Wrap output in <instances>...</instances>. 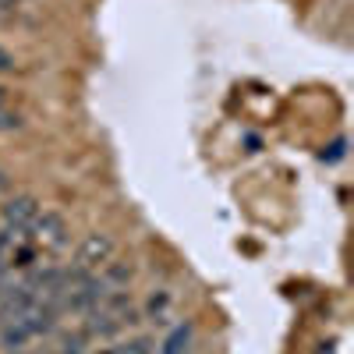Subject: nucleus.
I'll return each mask as SVG.
<instances>
[{
    "mask_svg": "<svg viewBox=\"0 0 354 354\" xmlns=\"http://www.w3.org/2000/svg\"><path fill=\"white\" fill-rule=\"evenodd\" d=\"M113 252H117V245L110 234H100V230L85 234V241L78 245V270H85V273L100 270V266H106L113 259Z\"/></svg>",
    "mask_w": 354,
    "mask_h": 354,
    "instance_id": "1",
    "label": "nucleus"
},
{
    "mask_svg": "<svg viewBox=\"0 0 354 354\" xmlns=\"http://www.w3.org/2000/svg\"><path fill=\"white\" fill-rule=\"evenodd\" d=\"M39 216V202L32 195H15L0 205V220H4V230L18 234V230H28Z\"/></svg>",
    "mask_w": 354,
    "mask_h": 354,
    "instance_id": "2",
    "label": "nucleus"
},
{
    "mask_svg": "<svg viewBox=\"0 0 354 354\" xmlns=\"http://www.w3.org/2000/svg\"><path fill=\"white\" fill-rule=\"evenodd\" d=\"M39 301V294L36 290H28L25 283H18V287H8L4 294H0V319L4 322H11V319H21L28 308H32Z\"/></svg>",
    "mask_w": 354,
    "mask_h": 354,
    "instance_id": "3",
    "label": "nucleus"
},
{
    "mask_svg": "<svg viewBox=\"0 0 354 354\" xmlns=\"http://www.w3.org/2000/svg\"><path fill=\"white\" fill-rule=\"evenodd\" d=\"M28 230H36V241L43 245V248H64L68 245V227H64V220L57 216V213H43V216H36V223L28 227Z\"/></svg>",
    "mask_w": 354,
    "mask_h": 354,
    "instance_id": "4",
    "label": "nucleus"
},
{
    "mask_svg": "<svg viewBox=\"0 0 354 354\" xmlns=\"http://www.w3.org/2000/svg\"><path fill=\"white\" fill-rule=\"evenodd\" d=\"M124 330V322L121 319H117V315H110L106 308H93V312H88V322H85V337H100V340H110L113 333H121Z\"/></svg>",
    "mask_w": 354,
    "mask_h": 354,
    "instance_id": "5",
    "label": "nucleus"
},
{
    "mask_svg": "<svg viewBox=\"0 0 354 354\" xmlns=\"http://www.w3.org/2000/svg\"><path fill=\"white\" fill-rule=\"evenodd\" d=\"M28 340H32V333H28L25 319H11V322H4V330H0V344H4V351H21Z\"/></svg>",
    "mask_w": 354,
    "mask_h": 354,
    "instance_id": "6",
    "label": "nucleus"
},
{
    "mask_svg": "<svg viewBox=\"0 0 354 354\" xmlns=\"http://www.w3.org/2000/svg\"><path fill=\"white\" fill-rule=\"evenodd\" d=\"M192 333H195V326L192 322H181L167 340H163V354H188V344H192Z\"/></svg>",
    "mask_w": 354,
    "mask_h": 354,
    "instance_id": "7",
    "label": "nucleus"
},
{
    "mask_svg": "<svg viewBox=\"0 0 354 354\" xmlns=\"http://www.w3.org/2000/svg\"><path fill=\"white\" fill-rule=\"evenodd\" d=\"M100 280H103V287H128V280H131V266L110 259V262L103 266V277H100Z\"/></svg>",
    "mask_w": 354,
    "mask_h": 354,
    "instance_id": "8",
    "label": "nucleus"
},
{
    "mask_svg": "<svg viewBox=\"0 0 354 354\" xmlns=\"http://www.w3.org/2000/svg\"><path fill=\"white\" fill-rule=\"evenodd\" d=\"M85 344H88V337L82 330L61 333V337H57V354H85Z\"/></svg>",
    "mask_w": 354,
    "mask_h": 354,
    "instance_id": "9",
    "label": "nucleus"
},
{
    "mask_svg": "<svg viewBox=\"0 0 354 354\" xmlns=\"http://www.w3.org/2000/svg\"><path fill=\"white\" fill-rule=\"evenodd\" d=\"M167 305H170V294H167V290L153 294V298H149V315H153L156 322H163V312H167Z\"/></svg>",
    "mask_w": 354,
    "mask_h": 354,
    "instance_id": "10",
    "label": "nucleus"
},
{
    "mask_svg": "<svg viewBox=\"0 0 354 354\" xmlns=\"http://www.w3.org/2000/svg\"><path fill=\"white\" fill-rule=\"evenodd\" d=\"M344 153H347V142L337 138L330 149H322V153H319V160H322V163H337V160H344Z\"/></svg>",
    "mask_w": 354,
    "mask_h": 354,
    "instance_id": "11",
    "label": "nucleus"
},
{
    "mask_svg": "<svg viewBox=\"0 0 354 354\" xmlns=\"http://www.w3.org/2000/svg\"><path fill=\"white\" fill-rule=\"evenodd\" d=\"M21 128V117L15 110H4L0 106V131H18Z\"/></svg>",
    "mask_w": 354,
    "mask_h": 354,
    "instance_id": "12",
    "label": "nucleus"
},
{
    "mask_svg": "<svg viewBox=\"0 0 354 354\" xmlns=\"http://www.w3.org/2000/svg\"><path fill=\"white\" fill-rule=\"evenodd\" d=\"M11 245H15V234L11 230H0V262L11 259Z\"/></svg>",
    "mask_w": 354,
    "mask_h": 354,
    "instance_id": "13",
    "label": "nucleus"
},
{
    "mask_svg": "<svg viewBox=\"0 0 354 354\" xmlns=\"http://www.w3.org/2000/svg\"><path fill=\"white\" fill-rule=\"evenodd\" d=\"M149 351H153L149 340H135V344H128L124 351H117V354H149Z\"/></svg>",
    "mask_w": 354,
    "mask_h": 354,
    "instance_id": "14",
    "label": "nucleus"
},
{
    "mask_svg": "<svg viewBox=\"0 0 354 354\" xmlns=\"http://www.w3.org/2000/svg\"><path fill=\"white\" fill-rule=\"evenodd\" d=\"M11 68H15V57L8 50H0V71H11Z\"/></svg>",
    "mask_w": 354,
    "mask_h": 354,
    "instance_id": "15",
    "label": "nucleus"
},
{
    "mask_svg": "<svg viewBox=\"0 0 354 354\" xmlns=\"http://www.w3.org/2000/svg\"><path fill=\"white\" fill-rule=\"evenodd\" d=\"M11 283H8V262H0V294H4Z\"/></svg>",
    "mask_w": 354,
    "mask_h": 354,
    "instance_id": "16",
    "label": "nucleus"
},
{
    "mask_svg": "<svg viewBox=\"0 0 354 354\" xmlns=\"http://www.w3.org/2000/svg\"><path fill=\"white\" fill-rule=\"evenodd\" d=\"M18 8V0H0V11H15Z\"/></svg>",
    "mask_w": 354,
    "mask_h": 354,
    "instance_id": "17",
    "label": "nucleus"
},
{
    "mask_svg": "<svg viewBox=\"0 0 354 354\" xmlns=\"http://www.w3.org/2000/svg\"><path fill=\"white\" fill-rule=\"evenodd\" d=\"M4 188H8V174H4V170H0V192H4Z\"/></svg>",
    "mask_w": 354,
    "mask_h": 354,
    "instance_id": "18",
    "label": "nucleus"
},
{
    "mask_svg": "<svg viewBox=\"0 0 354 354\" xmlns=\"http://www.w3.org/2000/svg\"><path fill=\"white\" fill-rule=\"evenodd\" d=\"M36 354H57V351H46V347H43V351H36Z\"/></svg>",
    "mask_w": 354,
    "mask_h": 354,
    "instance_id": "19",
    "label": "nucleus"
},
{
    "mask_svg": "<svg viewBox=\"0 0 354 354\" xmlns=\"http://www.w3.org/2000/svg\"><path fill=\"white\" fill-rule=\"evenodd\" d=\"M0 106H4V88H0Z\"/></svg>",
    "mask_w": 354,
    "mask_h": 354,
    "instance_id": "20",
    "label": "nucleus"
}]
</instances>
